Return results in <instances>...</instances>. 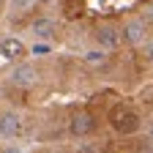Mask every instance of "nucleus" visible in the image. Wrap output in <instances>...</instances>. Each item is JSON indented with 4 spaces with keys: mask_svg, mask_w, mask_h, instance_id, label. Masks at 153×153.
<instances>
[{
    "mask_svg": "<svg viewBox=\"0 0 153 153\" xmlns=\"http://www.w3.org/2000/svg\"><path fill=\"white\" fill-rule=\"evenodd\" d=\"M120 30L118 27H112V25H99L96 27V41H99V47L101 49H115L120 44Z\"/></svg>",
    "mask_w": 153,
    "mask_h": 153,
    "instance_id": "6e6552de",
    "label": "nucleus"
},
{
    "mask_svg": "<svg viewBox=\"0 0 153 153\" xmlns=\"http://www.w3.org/2000/svg\"><path fill=\"white\" fill-rule=\"evenodd\" d=\"M109 120H112L115 131H120V134H134V131H140V115L134 112L131 107H123V104H118V107L112 109Z\"/></svg>",
    "mask_w": 153,
    "mask_h": 153,
    "instance_id": "f257e3e1",
    "label": "nucleus"
},
{
    "mask_svg": "<svg viewBox=\"0 0 153 153\" xmlns=\"http://www.w3.org/2000/svg\"><path fill=\"white\" fill-rule=\"evenodd\" d=\"M148 57H150V60H153V41L148 44Z\"/></svg>",
    "mask_w": 153,
    "mask_h": 153,
    "instance_id": "f8f14e48",
    "label": "nucleus"
},
{
    "mask_svg": "<svg viewBox=\"0 0 153 153\" xmlns=\"http://www.w3.org/2000/svg\"><path fill=\"white\" fill-rule=\"evenodd\" d=\"M96 128V120L90 118L88 112H76L74 118L68 120V131H71V137H88V134H93Z\"/></svg>",
    "mask_w": 153,
    "mask_h": 153,
    "instance_id": "0eeeda50",
    "label": "nucleus"
},
{
    "mask_svg": "<svg viewBox=\"0 0 153 153\" xmlns=\"http://www.w3.org/2000/svg\"><path fill=\"white\" fill-rule=\"evenodd\" d=\"M8 82L14 88H33L38 82V68L33 63H25V60H19L11 71H8Z\"/></svg>",
    "mask_w": 153,
    "mask_h": 153,
    "instance_id": "f03ea898",
    "label": "nucleus"
},
{
    "mask_svg": "<svg viewBox=\"0 0 153 153\" xmlns=\"http://www.w3.org/2000/svg\"><path fill=\"white\" fill-rule=\"evenodd\" d=\"M0 55H3L6 60H11V63H19L27 55V47L19 41V38L11 36V38H3V41H0Z\"/></svg>",
    "mask_w": 153,
    "mask_h": 153,
    "instance_id": "423d86ee",
    "label": "nucleus"
},
{
    "mask_svg": "<svg viewBox=\"0 0 153 153\" xmlns=\"http://www.w3.org/2000/svg\"><path fill=\"white\" fill-rule=\"evenodd\" d=\"M30 52H33V55H47V52H49V44L38 41V44H33V47H30Z\"/></svg>",
    "mask_w": 153,
    "mask_h": 153,
    "instance_id": "9b49d317",
    "label": "nucleus"
},
{
    "mask_svg": "<svg viewBox=\"0 0 153 153\" xmlns=\"http://www.w3.org/2000/svg\"><path fill=\"white\" fill-rule=\"evenodd\" d=\"M6 153H22V150H16V148H8V150H6Z\"/></svg>",
    "mask_w": 153,
    "mask_h": 153,
    "instance_id": "ddd939ff",
    "label": "nucleus"
},
{
    "mask_svg": "<svg viewBox=\"0 0 153 153\" xmlns=\"http://www.w3.org/2000/svg\"><path fill=\"white\" fill-rule=\"evenodd\" d=\"M36 6H38L36 0H11V14H16V16H22V14L33 11Z\"/></svg>",
    "mask_w": 153,
    "mask_h": 153,
    "instance_id": "9d476101",
    "label": "nucleus"
},
{
    "mask_svg": "<svg viewBox=\"0 0 153 153\" xmlns=\"http://www.w3.org/2000/svg\"><path fill=\"white\" fill-rule=\"evenodd\" d=\"M107 57H109V55H107V49H101V47H99V49H88V52L82 55V60H85L88 66H93V68H101V66L107 63Z\"/></svg>",
    "mask_w": 153,
    "mask_h": 153,
    "instance_id": "1a4fd4ad",
    "label": "nucleus"
},
{
    "mask_svg": "<svg viewBox=\"0 0 153 153\" xmlns=\"http://www.w3.org/2000/svg\"><path fill=\"white\" fill-rule=\"evenodd\" d=\"M36 3H52V0H36Z\"/></svg>",
    "mask_w": 153,
    "mask_h": 153,
    "instance_id": "4468645a",
    "label": "nucleus"
},
{
    "mask_svg": "<svg viewBox=\"0 0 153 153\" xmlns=\"http://www.w3.org/2000/svg\"><path fill=\"white\" fill-rule=\"evenodd\" d=\"M0 3H3V0H0Z\"/></svg>",
    "mask_w": 153,
    "mask_h": 153,
    "instance_id": "2eb2a0df",
    "label": "nucleus"
},
{
    "mask_svg": "<svg viewBox=\"0 0 153 153\" xmlns=\"http://www.w3.org/2000/svg\"><path fill=\"white\" fill-rule=\"evenodd\" d=\"M30 33L38 38V41H52L55 33H57V22L52 16H38L30 22Z\"/></svg>",
    "mask_w": 153,
    "mask_h": 153,
    "instance_id": "39448f33",
    "label": "nucleus"
},
{
    "mask_svg": "<svg viewBox=\"0 0 153 153\" xmlns=\"http://www.w3.org/2000/svg\"><path fill=\"white\" fill-rule=\"evenodd\" d=\"M22 134V115L14 109H3L0 112V137L3 140H16Z\"/></svg>",
    "mask_w": 153,
    "mask_h": 153,
    "instance_id": "7ed1b4c3",
    "label": "nucleus"
},
{
    "mask_svg": "<svg viewBox=\"0 0 153 153\" xmlns=\"http://www.w3.org/2000/svg\"><path fill=\"white\" fill-rule=\"evenodd\" d=\"M145 33H148V22H145V19H128V22L120 27L123 41H128V44H142Z\"/></svg>",
    "mask_w": 153,
    "mask_h": 153,
    "instance_id": "20e7f679",
    "label": "nucleus"
}]
</instances>
